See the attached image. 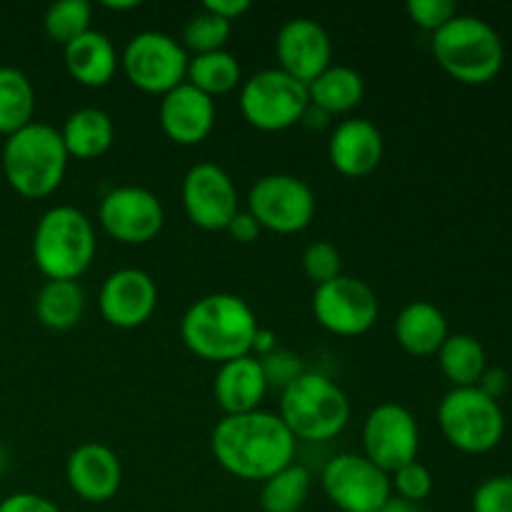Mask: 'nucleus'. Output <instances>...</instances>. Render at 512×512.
<instances>
[{
	"mask_svg": "<svg viewBox=\"0 0 512 512\" xmlns=\"http://www.w3.org/2000/svg\"><path fill=\"white\" fill-rule=\"evenodd\" d=\"M65 480L85 503H108L123 485V465L108 445L83 443L68 455Z\"/></svg>",
	"mask_w": 512,
	"mask_h": 512,
	"instance_id": "18",
	"label": "nucleus"
},
{
	"mask_svg": "<svg viewBox=\"0 0 512 512\" xmlns=\"http://www.w3.org/2000/svg\"><path fill=\"white\" fill-rule=\"evenodd\" d=\"M0 512H63L53 500L38 493H13L0 500Z\"/></svg>",
	"mask_w": 512,
	"mask_h": 512,
	"instance_id": "38",
	"label": "nucleus"
},
{
	"mask_svg": "<svg viewBox=\"0 0 512 512\" xmlns=\"http://www.w3.org/2000/svg\"><path fill=\"white\" fill-rule=\"evenodd\" d=\"M100 228L123 245H145L160 235L165 208L155 193L140 185H118L100 198Z\"/></svg>",
	"mask_w": 512,
	"mask_h": 512,
	"instance_id": "13",
	"label": "nucleus"
},
{
	"mask_svg": "<svg viewBox=\"0 0 512 512\" xmlns=\"http://www.w3.org/2000/svg\"><path fill=\"white\" fill-rule=\"evenodd\" d=\"M278 415L295 440L328 443L348 425L350 400L328 375L305 370L280 393Z\"/></svg>",
	"mask_w": 512,
	"mask_h": 512,
	"instance_id": "6",
	"label": "nucleus"
},
{
	"mask_svg": "<svg viewBox=\"0 0 512 512\" xmlns=\"http://www.w3.org/2000/svg\"><path fill=\"white\" fill-rule=\"evenodd\" d=\"M308 85L280 68L260 70L240 85V113L260 133H280L303 120L308 110Z\"/></svg>",
	"mask_w": 512,
	"mask_h": 512,
	"instance_id": "8",
	"label": "nucleus"
},
{
	"mask_svg": "<svg viewBox=\"0 0 512 512\" xmlns=\"http://www.w3.org/2000/svg\"><path fill=\"white\" fill-rule=\"evenodd\" d=\"M278 68L290 78L310 85L333 65V40L328 30L310 18H295L280 28L275 40Z\"/></svg>",
	"mask_w": 512,
	"mask_h": 512,
	"instance_id": "17",
	"label": "nucleus"
},
{
	"mask_svg": "<svg viewBox=\"0 0 512 512\" xmlns=\"http://www.w3.org/2000/svg\"><path fill=\"white\" fill-rule=\"evenodd\" d=\"M138 0H120V3H118V0H115V3H113V0H105V3H103V8H108V10H113V13H125V10H138Z\"/></svg>",
	"mask_w": 512,
	"mask_h": 512,
	"instance_id": "44",
	"label": "nucleus"
},
{
	"mask_svg": "<svg viewBox=\"0 0 512 512\" xmlns=\"http://www.w3.org/2000/svg\"><path fill=\"white\" fill-rule=\"evenodd\" d=\"M185 83L215 100L218 95H228L243 85V70H240L238 58L228 50L190 55Z\"/></svg>",
	"mask_w": 512,
	"mask_h": 512,
	"instance_id": "28",
	"label": "nucleus"
},
{
	"mask_svg": "<svg viewBox=\"0 0 512 512\" xmlns=\"http://www.w3.org/2000/svg\"><path fill=\"white\" fill-rule=\"evenodd\" d=\"M405 10L418 28L430 30V33H438L458 15V5L453 0H408Z\"/></svg>",
	"mask_w": 512,
	"mask_h": 512,
	"instance_id": "36",
	"label": "nucleus"
},
{
	"mask_svg": "<svg viewBox=\"0 0 512 512\" xmlns=\"http://www.w3.org/2000/svg\"><path fill=\"white\" fill-rule=\"evenodd\" d=\"M478 388L483 390L488 398L500 400L505 395V390H508V373H505L503 368H488L483 373V378H480Z\"/></svg>",
	"mask_w": 512,
	"mask_h": 512,
	"instance_id": "41",
	"label": "nucleus"
},
{
	"mask_svg": "<svg viewBox=\"0 0 512 512\" xmlns=\"http://www.w3.org/2000/svg\"><path fill=\"white\" fill-rule=\"evenodd\" d=\"M98 253L93 220L75 205H55L33 230V263L48 280H78Z\"/></svg>",
	"mask_w": 512,
	"mask_h": 512,
	"instance_id": "4",
	"label": "nucleus"
},
{
	"mask_svg": "<svg viewBox=\"0 0 512 512\" xmlns=\"http://www.w3.org/2000/svg\"><path fill=\"white\" fill-rule=\"evenodd\" d=\"M473 512H512V475L483 480L473 495Z\"/></svg>",
	"mask_w": 512,
	"mask_h": 512,
	"instance_id": "37",
	"label": "nucleus"
},
{
	"mask_svg": "<svg viewBox=\"0 0 512 512\" xmlns=\"http://www.w3.org/2000/svg\"><path fill=\"white\" fill-rule=\"evenodd\" d=\"M183 208L190 223L208 233L228 230L238 215V188L228 170L215 163H195L183 178Z\"/></svg>",
	"mask_w": 512,
	"mask_h": 512,
	"instance_id": "15",
	"label": "nucleus"
},
{
	"mask_svg": "<svg viewBox=\"0 0 512 512\" xmlns=\"http://www.w3.org/2000/svg\"><path fill=\"white\" fill-rule=\"evenodd\" d=\"M420 428L415 415L398 403H380L363 423V455L385 473L418 460Z\"/></svg>",
	"mask_w": 512,
	"mask_h": 512,
	"instance_id": "14",
	"label": "nucleus"
},
{
	"mask_svg": "<svg viewBox=\"0 0 512 512\" xmlns=\"http://www.w3.org/2000/svg\"><path fill=\"white\" fill-rule=\"evenodd\" d=\"M258 360L260 368H263L265 380H268V388H280V393L305 373L303 360H300V355H295L293 350L275 348L273 353L263 355V358Z\"/></svg>",
	"mask_w": 512,
	"mask_h": 512,
	"instance_id": "35",
	"label": "nucleus"
},
{
	"mask_svg": "<svg viewBox=\"0 0 512 512\" xmlns=\"http://www.w3.org/2000/svg\"><path fill=\"white\" fill-rule=\"evenodd\" d=\"M35 88L28 75L0 65V135H13L33 123Z\"/></svg>",
	"mask_w": 512,
	"mask_h": 512,
	"instance_id": "29",
	"label": "nucleus"
},
{
	"mask_svg": "<svg viewBox=\"0 0 512 512\" xmlns=\"http://www.w3.org/2000/svg\"><path fill=\"white\" fill-rule=\"evenodd\" d=\"M393 330L400 348L415 358L438 355V350L443 348L450 335L445 313L428 300H413V303L405 305L395 318Z\"/></svg>",
	"mask_w": 512,
	"mask_h": 512,
	"instance_id": "23",
	"label": "nucleus"
},
{
	"mask_svg": "<svg viewBox=\"0 0 512 512\" xmlns=\"http://www.w3.org/2000/svg\"><path fill=\"white\" fill-rule=\"evenodd\" d=\"M390 488H393L395 498L420 505L433 493V475H430V470L423 463L413 460V463L390 473Z\"/></svg>",
	"mask_w": 512,
	"mask_h": 512,
	"instance_id": "34",
	"label": "nucleus"
},
{
	"mask_svg": "<svg viewBox=\"0 0 512 512\" xmlns=\"http://www.w3.org/2000/svg\"><path fill=\"white\" fill-rule=\"evenodd\" d=\"M65 68L85 88H105L120 70V55L113 40L100 30H88L63 48Z\"/></svg>",
	"mask_w": 512,
	"mask_h": 512,
	"instance_id": "22",
	"label": "nucleus"
},
{
	"mask_svg": "<svg viewBox=\"0 0 512 512\" xmlns=\"http://www.w3.org/2000/svg\"><path fill=\"white\" fill-rule=\"evenodd\" d=\"M313 315L328 333L358 338L378 323L380 300L365 280L340 275L315 288Z\"/></svg>",
	"mask_w": 512,
	"mask_h": 512,
	"instance_id": "12",
	"label": "nucleus"
},
{
	"mask_svg": "<svg viewBox=\"0 0 512 512\" xmlns=\"http://www.w3.org/2000/svg\"><path fill=\"white\" fill-rule=\"evenodd\" d=\"M273 350H275V335L270 333V330H263V328H260L258 333H255L253 355H255V358H263V355L273 353Z\"/></svg>",
	"mask_w": 512,
	"mask_h": 512,
	"instance_id": "42",
	"label": "nucleus"
},
{
	"mask_svg": "<svg viewBox=\"0 0 512 512\" xmlns=\"http://www.w3.org/2000/svg\"><path fill=\"white\" fill-rule=\"evenodd\" d=\"M265 393H268V380H265L260 360L255 355L218 365L213 380V398L223 415H245L260 410Z\"/></svg>",
	"mask_w": 512,
	"mask_h": 512,
	"instance_id": "21",
	"label": "nucleus"
},
{
	"mask_svg": "<svg viewBox=\"0 0 512 512\" xmlns=\"http://www.w3.org/2000/svg\"><path fill=\"white\" fill-rule=\"evenodd\" d=\"M68 163L70 155L60 138V130L38 120L8 135L0 155L5 180L25 200L53 195L63 185Z\"/></svg>",
	"mask_w": 512,
	"mask_h": 512,
	"instance_id": "3",
	"label": "nucleus"
},
{
	"mask_svg": "<svg viewBox=\"0 0 512 512\" xmlns=\"http://www.w3.org/2000/svg\"><path fill=\"white\" fill-rule=\"evenodd\" d=\"M65 150L75 160H95L110 150L115 140V125L100 108H78L65 118L60 128Z\"/></svg>",
	"mask_w": 512,
	"mask_h": 512,
	"instance_id": "24",
	"label": "nucleus"
},
{
	"mask_svg": "<svg viewBox=\"0 0 512 512\" xmlns=\"http://www.w3.org/2000/svg\"><path fill=\"white\" fill-rule=\"evenodd\" d=\"M85 313V290L78 280H48L35 298L40 325L55 333L75 328Z\"/></svg>",
	"mask_w": 512,
	"mask_h": 512,
	"instance_id": "26",
	"label": "nucleus"
},
{
	"mask_svg": "<svg viewBox=\"0 0 512 512\" xmlns=\"http://www.w3.org/2000/svg\"><path fill=\"white\" fill-rule=\"evenodd\" d=\"M190 55L183 45L160 30L133 35L120 55V68L133 88L148 95H168L185 83Z\"/></svg>",
	"mask_w": 512,
	"mask_h": 512,
	"instance_id": "9",
	"label": "nucleus"
},
{
	"mask_svg": "<svg viewBox=\"0 0 512 512\" xmlns=\"http://www.w3.org/2000/svg\"><path fill=\"white\" fill-rule=\"evenodd\" d=\"M385 153L383 133L365 118H348L335 125L328 140L330 165L345 178H365L380 165Z\"/></svg>",
	"mask_w": 512,
	"mask_h": 512,
	"instance_id": "20",
	"label": "nucleus"
},
{
	"mask_svg": "<svg viewBox=\"0 0 512 512\" xmlns=\"http://www.w3.org/2000/svg\"><path fill=\"white\" fill-rule=\"evenodd\" d=\"M433 55L440 68L465 85L495 80L505 63V45L498 30L478 15H455L433 33Z\"/></svg>",
	"mask_w": 512,
	"mask_h": 512,
	"instance_id": "5",
	"label": "nucleus"
},
{
	"mask_svg": "<svg viewBox=\"0 0 512 512\" xmlns=\"http://www.w3.org/2000/svg\"><path fill=\"white\" fill-rule=\"evenodd\" d=\"M318 200L305 180L288 173L263 175L248 190V213L275 235L303 233L315 218Z\"/></svg>",
	"mask_w": 512,
	"mask_h": 512,
	"instance_id": "10",
	"label": "nucleus"
},
{
	"mask_svg": "<svg viewBox=\"0 0 512 512\" xmlns=\"http://www.w3.org/2000/svg\"><path fill=\"white\" fill-rule=\"evenodd\" d=\"M313 475L305 465L290 463L260 488V508L263 512H300L308 503Z\"/></svg>",
	"mask_w": 512,
	"mask_h": 512,
	"instance_id": "30",
	"label": "nucleus"
},
{
	"mask_svg": "<svg viewBox=\"0 0 512 512\" xmlns=\"http://www.w3.org/2000/svg\"><path fill=\"white\" fill-rule=\"evenodd\" d=\"M303 270L313 285L330 283V280L340 278L343 275V260H340V250L335 248L328 240H315L305 248L303 253Z\"/></svg>",
	"mask_w": 512,
	"mask_h": 512,
	"instance_id": "33",
	"label": "nucleus"
},
{
	"mask_svg": "<svg viewBox=\"0 0 512 512\" xmlns=\"http://www.w3.org/2000/svg\"><path fill=\"white\" fill-rule=\"evenodd\" d=\"M320 483L340 512H378L393 495L390 475L363 453H340L330 458Z\"/></svg>",
	"mask_w": 512,
	"mask_h": 512,
	"instance_id": "11",
	"label": "nucleus"
},
{
	"mask_svg": "<svg viewBox=\"0 0 512 512\" xmlns=\"http://www.w3.org/2000/svg\"><path fill=\"white\" fill-rule=\"evenodd\" d=\"M438 363L453 388H478L480 378L488 370L483 343L475 335L465 333L448 335L443 348L438 350Z\"/></svg>",
	"mask_w": 512,
	"mask_h": 512,
	"instance_id": "27",
	"label": "nucleus"
},
{
	"mask_svg": "<svg viewBox=\"0 0 512 512\" xmlns=\"http://www.w3.org/2000/svg\"><path fill=\"white\" fill-rule=\"evenodd\" d=\"M225 233H230V238H233L235 243L248 245V243H255V240L260 238L263 228H260L258 220H255L248 210H238V215L230 220V225Z\"/></svg>",
	"mask_w": 512,
	"mask_h": 512,
	"instance_id": "39",
	"label": "nucleus"
},
{
	"mask_svg": "<svg viewBox=\"0 0 512 512\" xmlns=\"http://www.w3.org/2000/svg\"><path fill=\"white\" fill-rule=\"evenodd\" d=\"M295 445L298 440L280 415L263 408L245 415H223L210 435V450L220 468L248 483H265L295 463Z\"/></svg>",
	"mask_w": 512,
	"mask_h": 512,
	"instance_id": "1",
	"label": "nucleus"
},
{
	"mask_svg": "<svg viewBox=\"0 0 512 512\" xmlns=\"http://www.w3.org/2000/svg\"><path fill=\"white\" fill-rule=\"evenodd\" d=\"M310 105L328 115H345L365 98L363 75L348 65H330L308 85Z\"/></svg>",
	"mask_w": 512,
	"mask_h": 512,
	"instance_id": "25",
	"label": "nucleus"
},
{
	"mask_svg": "<svg viewBox=\"0 0 512 512\" xmlns=\"http://www.w3.org/2000/svg\"><path fill=\"white\" fill-rule=\"evenodd\" d=\"M3 465H5V455H3V450H0V470H3Z\"/></svg>",
	"mask_w": 512,
	"mask_h": 512,
	"instance_id": "45",
	"label": "nucleus"
},
{
	"mask_svg": "<svg viewBox=\"0 0 512 512\" xmlns=\"http://www.w3.org/2000/svg\"><path fill=\"white\" fill-rule=\"evenodd\" d=\"M215 100L183 83L163 95L158 108L160 128L175 145H198L215 128Z\"/></svg>",
	"mask_w": 512,
	"mask_h": 512,
	"instance_id": "19",
	"label": "nucleus"
},
{
	"mask_svg": "<svg viewBox=\"0 0 512 512\" xmlns=\"http://www.w3.org/2000/svg\"><path fill=\"white\" fill-rule=\"evenodd\" d=\"M98 308L105 323L113 328H140L158 308V285L145 270L120 268L103 280Z\"/></svg>",
	"mask_w": 512,
	"mask_h": 512,
	"instance_id": "16",
	"label": "nucleus"
},
{
	"mask_svg": "<svg viewBox=\"0 0 512 512\" xmlns=\"http://www.w3.org/2000/svg\"><path fill=\"white\" fill-rule=\"evenodd\" d=\"M208 13L218 15V18H223L225 23L233 25L235 20L243 18L245 13L250 10V3L248 0H208V3L203 5Z\"/></svg>",
	"mask_w": 512,
	"mask_h": 512,
	"instance_id": "40",
	"label": "nucleus"
},
{
	"mask_svg": "<svg viewBox=\"0 0 512 512\" xmlns=\"http://www.w3.org/2000/svg\"><path fill=\"white\" fill-rule=\"evenodd\" d=\"M230 33H233V25L225 23L218 15L208 13V10H200L198 15L188 20L183 30V48L188 50V55H203V53H215V50H225L228 45Z\"/></svg>",
	"mask_w": 512,
	"mask_h": 512,
	"instance_id": "32",
	"label": "nucleus"
},
{
	"mask_svg": "<svg viewBox=\"0 0 512 512\" xmlns=\"http://www.w3.org/2000/svg\"><path fill=\"white\" fill-rule=\"evenodd\" d=\"M438 425L460 453L483 455L498 448L505 435V413L498 400L480 388H453L438 405Z\"/></svg>",
	"mask_w": 512,
	"mask_h": 512,
	"instance_id": "7",
	"label": "nucleus"
},
{
	"mask_svg": "<svg viewBox=\"0 0 512 512\" xmlns=\"http://www.w3.org/2000/svg\"><path fill=\"white\" fill-rule=\"evenodd\" d=\"M378 512H423V508L415 503H408V500H400L395 498V495H390L388 503H385Z\"/></svg>",
	"mask_w": 512,
	"mask_h": 512,
	"instance_id": "43",
	"label": "nucleus"
},
{
	"mask_svg": "<svg viewBox=\"0 0 512 512\" xmlns=\"http://www.w3.org/2000/svg\"><path fill=\"white\" fill-rule=\"evenodd\" d=\"M258 330L253 308L233 293H210L195 300L180 320L185 348L200 360L218 365L253 355Z\"/></svg>",
	"mask_w": 512,
	"mask_h": 512,
	"instance_id": "2",
	"label": "nucleus"
},
{
	"mask_svg": "<svg viewBox=\"0 0 512 512\" xmlns=\"http://www.w3.org/2000/svg\"><path fill=\"white\" fill-rule=\"evenodd\" d=\"M90 20H93V8L85 0H60L53 3L45 13V33L53 43L58 45H70L73 40H78L80 35H85L90 28Z\"/></svg>",
	"mask_w": 512,
	"mask_h": 512,
	"instance_id": "31",
	"label": "nucleus"
}]
</instances>
